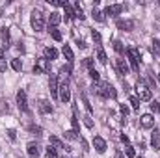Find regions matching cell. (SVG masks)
Here are the masks:
<instances>
[{"instance_id":"7bdbcfd3","label":"cell","mask_w":160,"mask_h":158,"mask_svg":"<svg viewBox=\"0 0 160 158\" xmlns=\"http://www.w3.org/2000/svg\"><path fill=\"white\" fill-rule=\"evenodd\" d=\"M78 140H80V145H82V149H84V151H89V145H88V141H86L84 138H78Z\"/></svg>"},{"instance_id":"277c9868","label":"cell","mask_w":160,"mask_h":158,"mask_svg":"<svg viewBox=\"0 0 160 158\" xmlns=\"http://www.w3.org/2000/svg\"><path fill=\"white\" fill-rule=\"evenodd\" d=\"M127 54H128V60H130V67H132V71L138 73V71H140V52H138V48H136V47H128Z\"/></svg>"},{"instance_id":"e575fe53","label":"cell","mask_w":160,"mask_h":158,"mask_svg":"<svg viewBox=\"0 0 160 158\" xmlns=\"http://www.w3.org/2000/svg\"><path fill=\"white\" fill-rule=\"evenodd\" d=\"M47 156H48V158H58V153H56V149L48 145V147H47Z\"/></svg>"},{"instance_id":"e0dca14e","label":"cell","mask_w":160,"mask_h":158,"mask_svg":"<svg viewBox=\"0 0 160 158\" xmlns=\"http://www.w3.org/2000/svg\"><path fill=\"white\" fill-rule=\"evenodd\" d=\"M151 145H153L155 149H160V130L158 128H155L153 134H151Z\"/></svg>"},{"instance_id":"9c48e42d","label":"cell","mask_w":160,"mask_h":158,"mask_svg":"<svg viewBox=\"0 0 160 158\" xmlns=\"http://www.w3.org/2000/svg\"><path fill=\"white\" fill-rule=\"evenodd\" d=\"M116 24H118V28L123 30V32H130V30H134V21H130V19H119Z\"/></svg>"},{"instance_id":"cb8c5ba5","label":"cell","mask_w":160,"mask_h":158,"mask_svg":"<svg viewBox=\"0 0 160 158\" xmlns=\"http://www.w3.org/2000/svg\"><path fill=\"white\" fill-rule=\"evenodd\" d=\"M91 15H93V19H95L97 22H104V13H102V11H99V9H97V6L93 7Z\"/></svg>"},{"instance_id":"bcb514c9","label":"cell","mask_w":160,"mask_h":158,"mask_svg":"<svg viewBox=\"0 0 160 158\" xmlns=\"http://www.w3.org/2000/svg\"><path fill=\"white\" fill-rule=\"evenodd\" d=\"M114 158H125V155H123L121 151H116V155H114Z\"/></svg>"},{"instance_id":"52a82bcc","label":"cell","mask_w":160,"mask_h":158,"mask_svg":"<svg viewBox=\"0 0 160 158\" xmlns=\"http://www.w3.org/2000/svg\"><path fill=\"white\" fill-rule=\"evenodd\" d=\"M17 106L21 112H28V101H26V91L19 89L17 91Z\"/></svg>"},{"instance_id":"484cf974","label":"cell","mask_w":160,"mask_h":158,"mask_svg":"<svg viewBox=\"0 0 160 158\" xmlns=\"http://www.w3.org/2000/svg\"><path fill=\"white\" fill-rule=\"evenodd\" d=\"M71 73H73L71 63H67V65H63V67L60 69V75H62V77H65V78H67V77H71Z\"/></svg>"},{"instance_id":"ee69618b","label":"cell","mask_w":160,"mask_h":158,"mask_svg":"<svg viewBox=\"0 0 160 158\" xmlns=\"http://www.w3.org/2000/svg\"><path fill=\"white\" fill-rule=\"evenodd\" d=\"M119 112L123 114V116H128V106H125V104H121V106H119Z\"/></svg>"},{"instance_id":"2e32d148","label":"cell","mask_w":160,"mask_h":158,"mask_svg":"<svg viewBox=\"0 0 160 158\" xmlns=\"http://www.w3.org/2000/svg\"><path fill=\"white\" fill-rule=\"evenodd\" d=\"M60 21H62V17H60V13L58 11H52L50 15H48V26H58L60 24Z\"/></svg>"},{"instance_id":"8992f818","label":"cell","mask_w":160,"mask_h":158,"mask_svg":"<svg viewBox=\"0 0 160 158\" xmlns=\"http://www.w3.org/2000/svg\"><path fill=\"white\" fill-rule=\"evenodd\" d=\"M58 95H60V101H62V102H69V101H71V91H69L67 80H63V82L58 86Z\"/></svg>"},{"instance_id":"b9f144b4","label":"cell","mask_w":160,"mask_h":158,"mask_svg":"<svg viewBox=\"0 0 160 158\" xmlns=\"http://www.w3.org/2000/svg\"><path fill=\"white\" fill-rule=\"evenodd\" d=\"M30 132L36 134V136H41V128L39 126H34V125H32V126H30Z\"/></svg>"},{"instance_id":"ab89813d","label":"cell","mask_w":160,"mask_h":158,"mask_svg":"<svg viewBox=\"0 0 160 158\" xmlns=\"http://www.w3.org/2000/svg\"><path fill=\"white\" fill-rule=\"evenodd\" d=\"M125 155H127L128 158H132V156H134V147L127 145V147H125Z\"/></svg>"},{"instance_id":"f546056e","label":"cell","mask_w":160,"mask_h":158,"mask_svg":"<svg viewBox=\"0 0 160 158\" xmlns=\"http://www.w3.org/2000/svg\"><path fill=\"white\" fill-rule=\"evenodd\" d=\"M63 136H65L67 140H71V141H75V140H78V138H80L75 130H65V134H63Z\"/></svg>"},{"instance_id":"681fc988","label":"cell","mask_w":160,"mask_h":158,"mask_svg":"<svg viewBox=\"0 0 160 158\" xmlns=\"http://www.w3.org/2000/svg\"><path fill=\"white\" fill-rule=\"evenodd\" d=\"M158 82H160V75H158Z\"/></svg>"},{"instance_id":"7c38bea8","label":"cell","mask_w":160,"mask_h":158,"mask_svg":"<svg viewBox=\"0 0 160 158\" xmlns=\"http://www.w3.org/2000/svg\"><path fill=\"white\" fill-rule=\"evenodd\" d=\"M140 125L143 128H153L155 126V117L151 114H145V116H142V119H140Z\"/></svg>"},{"instance_id":"4316f807","label":"cell","mask_w":160,"mask_h":158,"mask_svg":"<svg viewBox=\"0 0 160 158\" xmlns=\"http://www.w3.org/2000/svg\"><path fill=\"white\" fill-rule=\"evenodd\" d=\"M8 69V63H6V56H4V48H0V73H4Z\"/></svg>"},{"instance_id":"836d02e7","label":"cell","mask_w":160,"mask_h":158,"mask_svg":"<svg viewBox=\"0 0 160 158\" xmlns=\"http://www.w3.org/2000/svg\"><path fill=\"white\" fill-rule=\"evenodd\" d=\"M128 101H130V104H132V108H134V110H138V108H140V102H142V101H140L138 97H134V95H132Z\"/></svg>"},{"instance_id":"f907efd6","label":"cell","mask_w":160,"mask_h":158,"mask_svg":"<svg viewBox=\"0 0 160 158\" xmlns=\"http://www.w3.org/2000/svg\"><path fill=\"white\" fill-rule=\"evenodd\" d=\"M136 158H142V156H136Z\"/></svg>"},{"instance_id":"603a6c76","label":"cell","mask_w":160,"mask_h":158,"mask_svg":"<svg viewBox=\"0 0 160 158\" xmlns=\"http://www.w3.org/2000/svg\"><path fill=\"white\" fill-rule=\"evenodd\" d=\"M48 34H50V37L54 41H62V32L58 30V28H54V26H48Z\"/></svg>"},{"instance_id":"7402d4cb","label":"cell","mask_w":160,"mask_h":158,"mask_svg":"<svg viewBox=\"0 0 160 158\" xmlns=\"http://www.w3.org/2000/svg\"><path fill=\"white\" fill-rule=\"evenodd\" d=\"M62 54L65 56V60H67L69 63H73V50H71V47H69V45H63V48H62Z\"/></svg>"},{"instance_id":"7a4b0ae2","label":"cell","mask_w":160,"mask_h":158,"mask_svg":"<svg viewBox=\"0 0 160 158\" xmlns=\"http://www.w3.org/2000/svg\"><path fill=\"white\" fill-rule=\"evenodd\" d=\"M30 22H32V28H34L36 32H41V30L45 28V15H43L41 9H34V11H32Z\"/></svg>"},{"instance_id":"3957f363","label":"cell","mask_w":160,"mask_h":158,"mask_svg":"<svg viewBox=\"0 0 160 158\" xmlns=\"http://www.w3.org/2000/svg\"><path fill=\"white\" fill-rule=\"evenodd\" d=\"M136 97L140 99V101H151V89H149V86L143 82V80H138V84H136Z\"/></svg>"},{"instance_id":"44dd1931","label":"cell","mask_w":160,"mask_h":158,"mask_svg":"<svg viewBox=\"0 0 160 158\" xmlns=\"http://www.w3.org/2000/svg\"><path fill=\"white\" fill-rule=\"evenodd\" d=\"M39 112L41 114H52V104L48 101H39Z\"/></svg>"},{"instance_id":"ba28073f","label":"cell","mask_w":160,"mask_h":158,"mask_svg":"<svg viewBox=\"0 0 160 158\" xmlns=\"http://www.w3.org/2000/svg\"><path fill=\"white\" fill-rule=\"evenodd\" d=\"M58 86H60V84H58V77L50 73V78H48V89H50L52 99H60V95H58Z\"/></svg>"},{"instance_id":"5b68a950","label":"cell","mask_w":160,"mask_h":158,"mask_svg":"<svg viewBox=\"0 0 160 158\" xmlns=\"http://www.w3.org/2000/svg\"><path fill=\"white\" fill-rule=\"evenodd\" d=\"M41 73H50V62H48L47 58H39V60H36L34 75H41Z\"/></svg>"},{"instance_id":"1f68e13d","label":"cell","mask_w":160,"mask_h":158,"mask_svg":"<svg viewBox=\"0 0 160 158\" xmlns=\"http://www.w3.org/2000/svg\"><path fill=\"white\" fill-rule=\"evenodd\" d=\"M11 67H13V71L19 73V71H22V62H21V60H13V62H11Z\"/></svg>"},{"instance_id":"5bb4252c","label":"cell","mask_w":160,"mask_h":158,"mask_svg":"<svg viewBox=\"0 0 160 158\" xmlns=\"http://www.w3.org/2000/svg\"><path fill=\"white\" fill-rule=\"evenodd\" d=\"M48 145L50 147H54V149H65V151H71L69 147H65L63 143H62V140L60 138H56V136H50L48 138Z\"/></svg>"},{"instance_id":"60d3db41","label":"cell","mask_w":160,"mask_h":158,"mask_svg":"<svg viewBox=\"0 0 160 158\" xmlns=\"http://www.w3.org/2000/svg\"><path fill=\"white\" fill-rule=\"evenodd\" d=\"M89 77L95 80V82H99V78H101V75H99V73H97L95 69H93V71H89Z\"/></svg>"},{"instance_id":"4fadbf2b","label":"cell","mask_w":160,"mask_h":158,"mask_svg":"<svg viewBox=\"0 0 160 158\" xmlns=\"http://www.w3.org/2000/svg\"><path fill=\"white\" fill-rule=\"evenodd\" d=\"M26 153L30 155L32 158H38L41 155V151H39V145L38 143H34V141H30L28 145H26Z\"/></svg>"},{"instance_id":"d4e9b609","label":"cell","mask_w":160,"mask_h":158,"mask_svg":"<svg viewBox=\"0 0 160 158\" xmlns=\"http://www.w3.org/2000/svg\"><path fill=\"white\" fill-rule=\"evenodd\" d=\"M75 17H77V19H80V21H84V19H86V15H84V9H82V6H80L78 2L75 4Z\"/></svg>"},{"instance_id":"6da1fadb","label":"cell","mask_w":160,"mask_h":158,"mask_svg":"<svg viewBox=\"0 0 160 158\" xmlns=\"http://www.w3.org/2000/svg\"><path fill=\"white\" fill-rule=\"evenodd\" d=\"M91 91L93 93H97L99 97H102V99H116L118 97V91H116V87L110 84V82H97V84H93V87H91Z\"/></svg>"},{"instance_id":"7dc6e473","label":"cell","mask_w":160,"mask_h":158,"mask_svg":"<svg viewBox=\"0 0 160 158\" xmlns=\"http://www.w3.org/2000/svg\"><path fill=\"white\" fill-rule=\"evenodd\" d=\"M77 43H78V48H86V43H84L82 39H78Z\"/></svg>"},{"instance_id":"83f0119b","label":"cell","mask_w":160,"mask_h":158,"mask_svg":"<svg viewBox=\"0 0 160 158\" xmlns=\"http://www.w3.org/2000/svg\"><path fill=\"white\" fill-rule=\"evenodd\" d=\"M0 37L6 43L4 47H8V43H9V30H8V28H2V30H0Z\"/></svg>"},{"instance_id":"c3c4849f","label":"cell","mask_w":160,"mask_h":158,"mask_svg":"<svg viewBox=\"0 0 160 158\" xmlns=\"http://www.w3.org/2000/svg\"><path fill=\"white\" fill-rule=\"evenodd\" d=\"M2 11H4V9H2V7H0V17H2Z\"/></svg>"},{"instance_id":"8fae6325","label":"cell","mask_w":160,"mask_h":158,"mask_svg":"<svg viewBox=\"0 0 160 158\" xmlns=\"http://www.w3.org/2000/svg\"><path fill=\"white\" fill-rule=\"evenodd\" d=\"M93 147H95V151H97V153H101V155H102V153L106 151V141H104L101 136H95V138H93Z\"/></svg>"},{"instance_id":"f6af8a7d","label":"cell","mask_w":160,"mask_h":158,"mask_svg":"<svg viewBox=\"0 0 160 158\" xmlns=\"http://www.w3.org/2000/svg\"><path fill=\"white\" fill-rule=\"evenodd\" d=\"M8 136H9V140H15V138H17L15 130H8Z\"/></svg>"},{"instance_id":"f1b7e54d","label":"cell","mask_w":160,"mask_h":158,"mask_svg":"<svg viewBox=\"0 0 160 158\" xmlns=\"http://www.w3.org/2000/svg\"><path fill=\"white\" fill-rule=\"evenodd\" d=\"M151 50H153L155 56H158L160 58V41L158 39H153V47H151Z\"/></svg>"},{"instance_id":"9a60e30c","label":"cell","mask_w":160,"mask_h":158,"mask_svg":"<svg viewBox=\"0 0 160 158\" xmlns=\"http://www.w3.org/2000/svg\"><path fill=\"white\" fill-rule=\"evenodd\" d=\"M116 67H118L119 75H128V65H127V62L123 58H118L116 60Z\"/></svg>"},{"instance_id":"d6986e66","label":"cell","mask_w":160,"mask_h":158,"mask_svg":"<svg viewBox=\"0 0 160 158\" xmlns=\"http://www.w3.org/2000/svg\"><path fill=\"white\" fill-rule=\"evenodd\" d=\"M45 58L50 60V62L56 60V58H58V50H56L54 47H47V48H45Z\"/></svg>"},{"instance_id":"ffe728a7","label":"cell","mask_w":160,"mask_h":158,"mask_svg":"<svg viewBox=\"0 0 160 158\" xmlns=\"http://www.w3.org/2000/svg\"><path fill=\"white\" fill-rule=\"evenodd\" d=\"M97 60H99V62H101L102 65H106V63H108V58H106V52H104V48H102L101 45L97 47Z\"/></svg>"},{"instance_id":"74e56055","label":"cell","mask_w":160,"mask_h":158,"mask_svg":"<svg viewBox=\"0 0 160 158\" xmlns=\"http://www.w3.org/2000/svg\"><path fill=\"white\" fill-rule=\"evenodd\" d=\"M82 101H84V104H86V110L91 114L93 112V108H91V104H89V101H88V97H86V93H82Z\"/></svg>"},{"instance_id":"ac0fdd59","label":"cell","mask_w":160,"mask_h":158,"mask_svg":"<svg viewBox=\"0 0 160 158\" xmlns=\"http://www.w3.org/2000/svg\"><path fill=\"white\" fill-rule=\"evenodd\" d=\"M63 9H65V21H71V19H75V7H73L69 2H65Z\"/></svg>"},{"instance_id":"4dcf8cb0","label":"cell","mask_w":160,"mask_h":158,"mask_svg":"<svg viewBox=\"0 0 160 158\" xmlns=\"http://www.w3.org/2000/svg\"><path fill=\"white\" fill-rule=\"evenodd\" d=\"M114 50H116V52H118V54H123V52H125V47H123V43H121V41H114Z\"/></svg>"},{"instance_id":"30bf717a","label":"cell","mask_w":160,"mask_h":158,"mask_svg":"<svg viewBox=\"0 0 160 158\" xmlns=\"http://www.w3.org/2000/svg\"><path fill=\"white\" fill-rule=\"evenodd\" d=\"M121 11H123V6H121V4H112V6H106V9H104V15L116 17V15H119Z\"/></svg>"},{"instance_id":"d6a6232c","label":"cell","mask_w":160,"mask_h":158,"mask_svg":"<svg viewBox=\"0 0 160 158\" xmlns=\"http://www.w3.org/2000/svg\"><path fill=\"white\" fill-rule=\"evenodd\" d=\"M82 63H84V67H86L88 71H93V69H95V67H93V60H91V58H84V62H82Z\"/></svg>"},{"instance_id":"d590c367","label":"cell","mask_w":160,"mask_h":158,"mask_svg":"<svg viewBox=\"0 0 160 158\" xmlns=\"http://www.w3.org/2000/svg\"><path fill=\"white\" fill-rule=\"evenodd\" d=\"M84 125H86L88 128H93V119H91L89 114H88V116H84Z\"/></svg>"},{"instance_id":"f35d334b","label":"cell","mask_w":160,"mask_h":158,"mask_svg":"<svg viewBox=\"0 0 160 158\" xmlns=\"http://www.w3.org/2000/svg\"><path fill=\"white\" fill-rule=\"evenodd\" d=\"M151 112H155V114L160 112V102L158 101H153V102H151Z\"/></svg>"},{"instance_id":"8d00e7d4","label":"cell","mask_w":160,"mask_h":158,"mask_svg":"<svg viewBox=\"0 0 160 158\" xmlns=\"http://www.w3.org/2000/svg\"><path fill=\"white\" fill-rule=\"evenodd\" d=\"M91 37H93V41H95L97 45H101V41H102V37H101V34H99L97 30H93V32H91Z\"/></svg>"}]
</instances>
